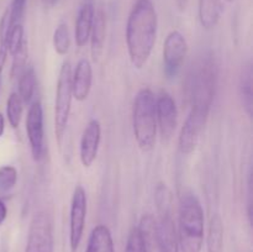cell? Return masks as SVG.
<instances>
[{
  "label": "cell",
  "instance_id": "cell-1",
  "mask_svg": "<svg viewBox=\"0 0 253 252\" xmlns=\"http://www.w3.org/2000/svg\"><path fill=\"white\" fill-rule=\"evenodd\" d=\"M158 17L151 0H137L126 22V46L135 68L146 66L157 39Z\"/></svg>",
  "mask_w": 253,
  "mask_h": 252
},
{
  "label": "cell",
  "instance_id": "cell-2",
  "mask_svg": "<svg viewBox=\"0 0 253 252\" xmlns=\"http://www.w3.org/2000/svg\"><path fill=\"white\" fill-rule=\"evenodd\" d=\"M204 210L194 193L180 195L178 205V245L180 252H202L204 245Z\"/></svg>",
  "mask_w": 253,
  "mask_h": 252
},
{
  "label": "cell",
  "instance_id": "cell-3",
  "mask_svg": "<svg viewBox=\"0 0 253 252\" xmlns=\"http://www.w3.org/2000/svg\"><path fill=\"white\" fill-rule=\"evenodd\" d=\"M132 127L135 140L143 152L153 150L157 138L156 98L152 90L142 88L136 94L132 106Z\"/></svg>",
  "mask_w": 253,
  "mask_h": 252
},
{
  "label": "cell",
  "instance_id": "cell-4",
  "mask_svg": "<svg viewBox=\"0 0 253 252\" xmlns=\"http://www.w3.org/2000/svg\"><path fill=\"white\" fill-rule=\"evenodd\" d=\"M217 83V67L211 56L198 59L187 79V93L192 105L211 109Z\"/></svg>",
  "mask_w": 253,
  "mask_h": 252
},
{
  "label": "cell",
  "instance_id": "cell-5",
  "mask_svg": "<svg viewBox=\"0 0 253 252\" xmlns=\"http://www.w3.org/2000/svg\"><path fill=\"white\" fill-rule=\"evenodd\" d=\"M72 99V66L68 61H64L59 69L54 99V133L59 145L68 126Z\"/></svg>",
  "mask_w": 253,
  "mask_h": 252
},
{
  "label": "cell",
  "instance_id": "cell-6",
  "mask_svg": "<svg viewBox=\"0 0 253 252\" xmlns=\"http://www.w3.org/2000/svg\"><path fill=\"white\" fill-rule=\"evenodd\" d=\"M210 108L202 105H192L190 111L183 124L178 138L179 151L183 155H190L197 148L200 135L209 118Z\"/></svg>",
  "mask_w": 253,
  "mask_h": 252
},
{
  "label": "cell",
  "instance_id": "cell-7",
  "mask_svg": "<svg viewBox=\"0 0 253 252\" xmlns=\"http://www.w3.org/2000/svg\"><path fill=\"white\" fill-rule=\"evenodd\" d=\"M25 252H53V226L44 210H39L32 216Z\"/></svg>",
  "mask_w": 253,
  "mask_h": 252
},
{
  "label": "cell",
  "instance_id": "cell-8",
  "mask_svg": "<svg viewBox=\"0 0 253 252\" xmlns=\"http://www.w3.org/2000/svg\"><path fill=\"white\" fill-rule=\"evenodd\" d=\"M86 193L82 185H77L73 190L69 210V246L72 252H77L82 239H83L84 227L86 219Z\"/></svg>",
  "mask_w": 253,
  "mask_h": 252
},
{
  "label": "cell",
  "instance_id": "cell-9",
  "mask_svg": "<svg viewBox=\"0 0 253 252\" xmlns=\"http://www.w3.org/2000/svg\"><path fill=\"white\" fill-rule=\"evenodd\" d=\"M188 53V43L179 31L169 32L163 43V67L167 77L173 78L179 73Z\"/></svg>",
  "mask_w": 253,
  "mask_h": 252
},
{
  "label": "cell",
  "instance_id": "cell-10",
  "mask_svg": "<svg viewBox=\"0 0 253 252\" xmlns=\"http://www.w3.org/2000/svg\"><path fill=\"white\" fill-rule=\"evenodd\" d=\"M26 132L32 158L39 162L43 157L44 151L43 109L40 101H34L29 108L26 116Z\"/></svg>",
  "mask_w": 253,
  "mask_h": 252
},
{
  "label": "cell",
  "instance_id": "cell-11",
  "mask_svg": "<svg viewBox=\"0 0 253 252\" xmlns=\"http://www.w3.org/2000/svg\"><path fill=\"white\" fill-rule=\"evenodd\" d=\"M156 120L162 141L165 143L169 142L177 128L178 110L174 99L167 91H163L156 99Z\"/></svg>",
  "mask_w": 253,
  "mask_h": 252
},
{
  "label": "cell",
  "instance_id": "cell-12",
  "mask_svg": "<svg viewBox=\"0 0 253 252\" xmlns=\"http://www.w3.org/2000/svg\"><path fill=\"white\" fill-rule=\"evenodd\" d=\"M101 140V125L98 120L93 119L84 128L79 145V158L82 165L89 168L96 160L99 146Z\"/></svg>",
  "mask_w": 253,
  "mask_h": 252
},
{
  "label": "cell",
  "instance_id": "cell-13",
  "mask_svg": "<svg viewBox=\"0 0 253 252\" xmlns=\"http://www.w3.org/2000/svg\"><path fill=\"white\" fill-rule=\"evenodd\" d=\"M93 85V68L86 58H82L72 72V94L78 101L86 100Z\"/></svg>",
  "mask_w": 253,
  "mask_h": 252
},
{
  "label": "cell",
  "instance_id": "cell-14",
  "mask_svg": "<svg viewBox=\"0 0 253 252\" xmlns=\"http://www.w3.org/2000/svg\"><path fill=\"white\" fill-rule=\"evenodd\" d=\"M156 245L158 252H180L172 214L160 216V221L157 222Z\"/></svg>",
  "mask_w": 253,
  "mask_h": 252
},
{
  "label": "cell",
  "instance_id": "cell-15",
  "mask_svg": "<svg viewBox=\"0 0 253 252\" xmlns=\"http://www.w3.org/2000/svg\"><path fill=\"white\" fill-rule=\"evenodd\" d=\"M94 14H95V7H94L93 0H85L79 7L78 15L76 20V44L78 47H84L89 41L91 32V26L94 21Z\"/></svg>",
  "mask_w": 253,
  "mask_h": 252
},
{
  "label": "cell",
  "instance_id": "cell-16",
  "mask_svg": "<svg viewBox=\"0 0 253 252\" xmlns=\"http://www.w3.org/2000/svg\"><path fill=\"white\" fill-rule=\"evenodd\" d=\"M106 35V16L103 9L95 10L90 32V53L94 62H98L104 51Z\"/></svg>",
  "mask_w": 253,
  "mask_h": 252
},
{
  "label": "cell",
  "instance_id": "cell-17",
  "mask_svg": "<svg viewBox=\"0 0 253 252\" xmlns=\"http://www.w3.org/2000/svg\"><path fill=\"white\" fill-rule=\"evenodd\" d=\"M85 252H115L113 236L105 225H96L90 232Z\"/></svg>",
  "mask_w": 253,
  "mask_h": 252
},
{
  "label": "cell",
  "instance_id": "cell-18",
  "mask_svg": "<svg viewBox=\"0 0 253 252\" xmlns=\"http://www.w3.org/2000/svg\"><path fill=\"white\" fill-rule=\"evenodd\" d=\"M199 21L205 30H212L219 24L222 14L221 0H199Z\"/></svg>",
  "mask_w": 253,
  "mask_h": 252
},
{
  "label": "cell",
  "instance_id": "cell-19",
  "mask_svg": "<svg viewBox=\"0 0 253 252\" xmlns=\"http://www.w3.org/2000/svg\"><path fill=\"white\" fill-rule=\"evenodd\" d=\"M207 252H224V222L219 214H214L210 217Z\"/></svg>",
  "mask_w": 253,
  "mask_h": 252
},
{
  "label": "cell",
  "instance_id": "cell-20",
  "mask_svg": "<svg viewBox=\"0 0 253 252\" xmlns=\"http://www.w3.org/2000/svg\"><path fill=\"white\" fill-rule=\"evenodd\" d=\"M19 91L17 94L22 99L24 104H29L32 100L36 90V73L34 67H26L19 77Z\"/></svg>",
  "mask_w": 253,
  "mask_h": 252
},
{
  "label": "cell",
  "instance_id": "cell-21",
  "mask_svg": "<svg viewBox=\"0 0 253 252\" xmlns=\"http://www.w3.org/2000/svg\"><path fill=\"white\" fill-rule=\"evenodd\" d=\"M11 15H10V7H7L0 19V73L6 63L7 54V42H9V32L11 27Z\"/></svg>",
  "mask_w": 253,
  "mask_h": 252
},
{
  "label": "cell",
  "instance_id": "cell-22",
  "mask_svg": "<svg viewBox=\"0 0 253 252\" xmlns=\"http://www.w3.org/2000/svg\"><path fill=\"white\" fill-rule=\"evenodd\" d=\"M240 91H241L242 104L246 109L247 114H252V67L251 64H247L242 69L241 78H240Z\"/></svg>",
  "mask_w": 253,
  "mask_h": 252
},
{
  "label": "cell",
  "instance_id": "cell-23",
  "mask_svg": "<svg viewBox=\"0 0 253 252\" xmlns=\"http://www.w3.org/2000/svg\"><path fill=\"white\" fill-rule=\"evenodd\" d=\"M22 111H24V101L20 98L19 94L14 91L9 95L6 103V118L12 128L19 127L22 118Z\"/></svg>",
  "mask_w": 253,
  "mask_h": 252
},
{
  "label": "cell",
  "instance_id": "cell-24",
  "mask_svg": "<svg viewBox=\"0 0 253 252\" xmlns=\"http://www.w3.org/2000/svg\"><path fill=\"white\" fill-rule=\"evenodd\" d=\"M53 48L59 56H66L71 48V34L68 25L61 22L53 32Z\"/></svg>",
  "mask_w": 253,
  "mask_h": 252
},
{
  "label": "cell",
  "instance_id": "cell-25",
  "mask_svg": "<svg viewBox=\"0 0 253 252\" xmlns=\"http://www.w3.org/2000/svg\"><path fill=\"white\" fill-rule=\"evenodd\" d=\"M155 203L156 205H157V210L160 216L161 215L172 214V193H170L169 188H168L165 183H160V184L156 187Z\"/></svg>",
  "mask_w": 253,
  "mask_h": 252
},
{
  "label": "cell",
  "instance_id": "cell-26",
  "mask_svg": "<svg viewBox=\"0 0 253 252\" xmlns=\"http://www.w3.org/2000/svg\"><path fill=\"white\" fill-rule=\"evenodd\" d=\"M17 170L12 166L0 167V194L9 193L16 185Z\"/></svg>",
  "mask_w": 253,
  "mask_h": 252
},
{
  "label": "cell",
  "instance_id": "cell-27",
  "mask_svg": "<svg viewBox=\"0 0 253 252\" xmlns=\"http://www.w3.org/2000/svg\"><path fill=\"white\" fill-rule=\"evenodd\" d=\"M25 42H26V40H25L24 27H22L21 22L12 24L11 27H10L9 42H7V51H9V53L11 56L16 53Z\"/></svg>",
  "mask_w": 253,
  "mask_h": 252
},
{
  "label": "cell",
  "instance_id": "cell-28",
  "mask_svg": "<svg viewBox=\"0 0 253 252\" xmlns=\"http://www.w3.org/2000/svg\"><path fill=\"white\" fill-rule=\"evenodd\" d=\"M125 252H148V246L138 226H133L127 236Z\"/></svg>",
  "mask_w": 253,
  "mask_h": 252
},
{
  "label": "cell",
  "instance_id": "cell-29",
  "mask_svg": "<svg viewBox=\"0 0 253 252\" xmlns=\"http://www.w3.org/2000/svg\"><path fill=\"white\" fill-rule=\"evenodd\" d=\"M27 56H29V49H27V41L22 44L21 48L12 54V66H11V77H19L26 68Z\"/></svg>",
  "mask_w": 253,
  "mask_h": 252
},
{
  "label": "cell",
  "instance_id": "cell-30",
  "mask_svg": "<svg viewBox=\"0 0 253 252\" xmlns=\"http://www.w3.org/2000/svg\"><path fill=\"white\" fill-rule=\"evenodd\" d=\"M25 6H26V0H12V4L10 6V15H11L12 24L21 22Z\"/></svg>",
  "mask_w": 253,
  "mask_h": 252
},
{
  "label": "cell",
  "instance_id": "cell-31",
  "mask_svg": "<svg viewBox=\"0 0 253 252\" xmlns=\"http://www.w3.org/2000/svg\"><path fill=\"white\" fill-rule=\"evenodd\" d=\"M7 216V208L5 205V203L0 199V226L2 225V222L5 221Z\"/></svg>",
  "mask_w": 253,
  "mask_h": 252
},
{
  "label": "cell",
  "instance_id": "cell-32",
  "mask_svg": "<svg viewBox=\"0 0 253 252\" xmlns=\"http://www.w3.org/2000/svg\"><path fill=\"white\" fill-rule=\"evenodd\" d=\"M4 130H5V119L4 116H2V114L0 113V136L4 133Z\"/></svg>",
  "mask_w": 253,
  "mask_h": 252
},
{
  "label": "cell",
  "instance_id": "cell-33",
  "mask_svg": "<svg viewBox=\"0 0 253 252\" xmlns=\"http://www.w3.org/2000/svg\"><path fill=\"white\" fill-rule=\"evenodd\" d=\"M57 1H58V0H42V2H43L46 6H53L54 4H57Z\"/></svg>",
  "mask_w": 253,
  "mask_h": 252
},
{
  "label": "cell",
  "instance_id": "cell-34",
  "mask_svg": "<svg viewBox=\"0 0 253 252\" xmlns=\"http://www.w3.org/2000/svg\"><path fill=\"white\" fill-rule=\"evenodd\" d=\"M178 5L180 6V9H185V5H187L188 0H177Z\"/></svg>",
  "mask_w": 253,
  "mask_h": 252
},
{
  "label": "cell",
  "instance_id": "cell-35",
  "mask_svg": "<svg viewBox=\"0 0 253 252\" xmlns=\"http://www.w3.org/2000/svg\"><path fill=\"white\" fill-rule=\"evenodd\" d=\"M226 1H234V0H226Z\"/></svg>",
  "mask_w": 253,
  "mask_h": 252
}]
</instances>
